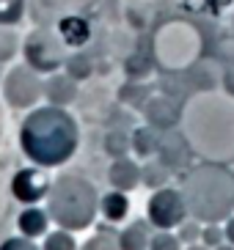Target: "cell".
Returning a JSON list of instances; mask_svg holds the SVG:
<instances>
[{"label":"cell","mask_w":234,"mask_h":250,"mask_svg":"<svg viewBox=\"0 0 234 250\" xmlns=\"http://www.w3.org/2000/svg\"><path fill=\"white\" fill-rule=\"evenodd\" d=\"M22 17V0H0V25H14Z\"/></svg>","instance_id":"cell-18"},{"label":"cell","mask_w":234,"mask_h":250,"mask_svg":"<svg viewBox=\"0 0 234 250\" xmlns=\"http://www.w3.org/2000/svg\"><path fill=\"white\" fill-rule=\"evenodd\" d=\"M212 250H234V245L232 242H220L218 248H212Z\"/></svg>","instance_id":"cell-27"},{"label":"cell","mask_w":234,"mask_h":250,"mask_svg":"<svg viewBox=\"0 0 234 250\" xmlns=\"http://www.w3.org/2000/svg\"><path fill=\"white\" fill-rule=\"evenodd\" d=\"M201 242H204L207 248H218L220 242H226V234H223V228H220L218 223H207V226L201 228Z\"/></svg>","instance_id":"cell-20"},{"label":"cell","mask_w":234,"mask_h":250,"mask_svg":"<svg viewBox=\"0 0 234 250\" xmlns=\"http://www.w3.org/2000/svg\"><path fill=\"white\" fill-rule=\"evenodd\" d=\"M0 250H42V248H36L30 236H11L0 245Z\"/></svg>","instance_id":"cell-24"},{"label":"cell","mask_w":234,"mask_h":250,"mask_svg":"<svg viewBox=\"0 0 234 250\" xmlns=\"http://www.w3.org/2000/svg\"><path fill=\"white\" fill-rule=\"evenodd\" d=\"M149 223L146 220H135L118 234V250H149Z\"/></svg>","instance_id":"cell-12"},{"label":"cell","mask_w":234,"mask_h":250,"mask_svg":"<svg viewBox=\"0 0 234 250\" xmlns=\"http://www.w3.org/2000/svg\"><path fill=\"white\" fill-rule=\"evenodd\" d=\"M187 204H185L182 190H174V187H157L152 192V198L146 204V217L154 228H179V223L187 220Z\"/></svg>","instance_id":"cell-4"},{"label":"cell","mask_w":234,"mask_h":250,"mask_svg":"<svg viewBox=\"0 0 234 250\" xmlns=\"http://www.w3.org/2000/svg\"><path fill=\"white\" fill-rule=\"evenodd\" d=\"M130 146L132 143L124 132H108V138H105V151L110 157H127V148Z\"/></svg>","instance_id":"cell-17"},{"label":"cell","mask_w":234,"mask_h":250,"mask_svg":"<svg viewBox=\"0 0 234 250\" xmlns=\"http://www.w3.org/2000/svg\"><path fill=\"white\" fill-rule=\"evenodd\" d=\"M47 226H50V212L47 209H39L36 204H30V209H22L20 217H17V228H20L22 236H44L47 234Z\"/></svg>","instance_id":"cell-10"},{"label":"cell","mask_w":234,"mask_h":250,"mask_svg":"<svg viewBox=\"0 0 234 250\" xmlns=\"http://www.w3.org/2000/svg\"><path fill=\"white\" fill-rule=\"evenodd\" d=\"M165 176H168V173H165V168H163V165H152V168L143 170L140 182H146L149 187H163V184H165Z\"/></svg>","instance_id":"cell-23"},{"label":"cell","mask_w":234,"mask_h":250,"mask_svg":"<svg viewBox=\"0 0 234 250\" xmlns=\"http://www.w3.org/2000/svg\"><path fill=\"white\" fill-rule=\"evenodd\" d=\"M44 96H47L52 104L66 107V104L74 102V96H77V80H74L72 74H55L52 72L50 77L44 80Z\"/></svg>","instance_id":"cell-9"},{"label":"cell","mask_w":234,"mask_h":250,"mask_svg":"<svg viewBox=\"0 0 234 250\" xmlns=\"http://www.w3.org/2000/svg\"><path fill=\"white\" fill-rule=\"evenodd\" d=\"M17 44H20V42H17L14 33H11V30H6V28H0V63L14 55V52H17Z\"/></svg>","instance_id":"cell-21"},{"label":"cell","mask_w":234,"mask_h":250,"mask_svg":"<svg viewBox=\"0 0 234 250\" xmlns=\"http://www.w3.org/2000/svg\"><path fill=\"white\" fill-rule=\"evenodd\" d=\"M47 212H50V220H55L66 231H83L94 223L96 212H99L96 187L83 176L61 173L50 184Z\"/></svg>","instance_id":"cell-3"},{"label":"cell","mask_w":234,"mask_h":250,"mask_svg":"<svg viewBox=\"0 0 234 250\" xmlns=\"http://www.w3.org/2000/svg\"><path fill=\"white\" fill-rule=\"evenodd\" d=\"M223 234H226V242L234 245V217H229L226 226H223Z\"/></svg>","instance_id":"cell-25"},{"label":"cell","mask_w":234,"mask_h":250,"mask_svg":"<svg viewBox=\"0 0 234 250\" xmlns=\"http://www.w3.org/2000/svg\"><path fill=\"white\" fill-rule=\"evenodd\" d=\"M99 212L108 223H121L130 212V198H127V192L121 190H110L108 195L99 198Z\"/></svg>","instance_id":"cell-13"},{"label":"cell","mask_w":234,"mask_h":250,"mask_svg":"<svg viewBox=\"0 0 234 250\" xmlns=\"http://www.w3.org/2000/svg\"><path fill=\"white\" fill-rule=\"evenodd\" d=\"M44 94V83L33 66H14L8 72L6 83H3V96L6 102L22 110V107H33Z\"/></svg>","instance_id":"cell-5"},{"label":"cell","mask_w":234,"mask_h":250,"mask_svg":"<svg viewBox=\"0 0 234 250\" xmlns=\"http://www.w3.org/2000/svg\"><path fill=\"white\" fill-rule=\"evenodd\" d=\"M185 204L198 223H220L232 217L234 176L218 165H201L185 176Z\"/></svg>","instance_id":"cell-2"},{"label":"cell","mask_w":234,"mask_h":250,"mask_svg":"<svg viewBox=\"0 0 234 250\" xmlns=\"http://www.w3.org/2000/svg\"><path fill=\"white\" fill-rule=\"evenodd\" d=\"M66 74H72L74 80H83V77H88V74H91V63L86 61V55L66 61Z\"/></svg>","instance_id":"cell-22"},{"label":"cell","mask_w":234,"mask_h":250,"mask_svg":"<svg viewBox=\"0 0 234 250\" xmlns=\"http://www.w3.org/2000/svg\"><path fill=\"white\" fill-rule=\"evenodd\" d=\"M50 179L42 168H22L11 176V195L20 204H39L50 192Z\"/></svg>","instance_id":"cell-7"},{"label":"cell","mask_w":234,"mask_h":250,"mask_svg":"<svg viewBox=\"0 0 234 250\" xmlns=\"http://www.w3.org/2000/svg\"><path fill=\"white\" fill-rule=\"evenodd\" d=\"M132 148H135L140 157H149V154H154V151H160V138H157V132H152V129H138V132L132 135Z\"/></svg>","instance_id":"cell-14"},{"label":"cell","mask_w":234,"mask_h":250,"mask_svg":"<svg viewBox=\"0 0 234 250\" xmlns=\"http://www.w3.org/2000/svg\"><path fill=\"white\" fill-rule=\"evenodd\" d=\"M25 58H28V66H33L36 72H55V69L64 66V50H61V42L52 39L50 33H33V36L25 42Z\"/></svg>","instance_id":"cell-6"},{"label":"cell","mask_w":234,"mask_h":250,"mask_svg":"<svg viewBox=\"0 0 234 250\" xmlns=\"http://www.w3.org/2000/svg\"><path fill=\"white\" fill-rule=\"evenodd\" d=\"M42 250H77L74 236L61 228V231H52V234H44V248Z\"/></svg>","instance_id":"cell-15"},{"label":"cell","mask_w":234,"mask_h":250,"mask_svg":"<svg viewBox=\"0 0 234 250\" xmlns=\"http://www.w3.org/2000/svg\"><path fill=\"white\" fill-rule=\"evenodd\" d=\"M185 250H212V248H207L204 242H193V245H185Z\"/></svg>","instance_id":"cell-26"},{"label":"cell","mask_w":234,"mask_h":250,"mask_svg":"<svg viewBox=\"0 0 234 250\" xmlns=\"http://www.w3.org/2000/svg\"><path fill=\"white\" fill-rule=\"evenodd\" d=\"M149 250H182V239L165 228H160L157 234H152L149 239Z\"/></svg>","instance_id":"cell-16"},{"label":"cell","mask_w":234,"mask_h":250,"mask_svg":"<svg viewBox=\"0 0 234 250\" xmlns=\"http://www.w3.org/2000/svg\"><path fill=\"white\" fill-rule=\"evenodd\" d=\"M58 33L66 47H83L91 39V28H88V22L83 17H66V20H61Z\"/></svg>","instance_id":"cell-11"},{"label":"cell","mask_w":234,"mask_h":250,"mask_svg":"<svg viewBox=\"0 0 234 250\" xmlns=\"http://www.w3.org/2000/svg\"><path fill=\"white\" fill-rule=\"evenodd\" d=\"M179 239L182 245H193V242H201V223L193 217V220H182L179 223Z\"/></svg>","instance_id":"cell-19"},{"label":"cell","mask_w":234,"mask_h":250,"mask_svg":"<svg viewBox=\"0 0 234 250\" xmlns=\"http://www.w3.org/2000/svg\"><path fill=\"white\" fill-rule=\"evenodd\" d=\"M140 176H143V170H140L138 162L127 160V157H116V162L108 168V182L110 187H116V190L127 192V190H135L140 184Z\"/></svg>","instance_id":"cell-8"},{"label":"cell","mask_w":234,"mask_h":250,"mask_svg":"<svg viewBox=\"0 0 234 250\" xmlns=\"http://www.w3.org/2000/svg\"><path fill=\"white\" fill-rule=\"evenodd\" d=\"M80 143V129L64 107H36L20 126L22 154L39 168H55L72 160Z\"/></svg>","instance_id":"cell-1"}]
</instances>
